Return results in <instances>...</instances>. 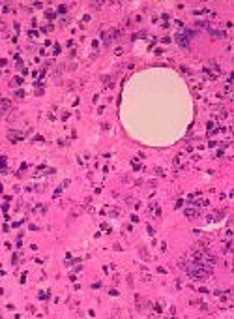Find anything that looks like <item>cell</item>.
Wrapping results in <instances>:
<instances>
[{
  "instance_id": "cell-1",
  "label": "cell",
  "mask_w": 234,
  "mask_h": 319,
  "mask_svg": "<svg viewBox=\"0 0 234 319\" xmlns=\"http://www.w3.org/2000/svg\"><path fill=\"white\" fill-rule=\"evenodd\" d=\"M189 38H191V34H189V32H178V36H176V40H178V43H180V45H189Z\"/></svg>"
},
{
  "instance_id": "cell-2",
  "label": "cell",
  "mask_w": 234,
  "mask_h": 319,
  "mask_svg": "<svg viewBox=\"0 0 234 319\" xmlns=\"http://www.w3.org/2000/svg\"><path fill=\"white\" fill-rule=\"evenodd\" d=\"M185 216H187V218H197L198 212L195 210V208H187V210H185Z\"/></svg>"
}]
</instances>
